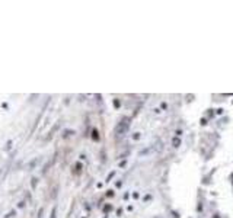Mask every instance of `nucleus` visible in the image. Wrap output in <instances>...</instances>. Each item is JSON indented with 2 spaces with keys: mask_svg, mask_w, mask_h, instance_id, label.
<instances>
[{
  "mask_svg": "<svg viewBox=\"0 0 233 218\" xmlns=\"http://www.w3.org/2000/svg\"><path fill=\"white\" fill-rule=\"evenodd\" d=\"M128 125H130V122H128V119H127V118H125V119H122V121L116 125L115 132H116V134H124V132L128 129Z\"/></svg>",
  "mask_w": 233,
  "mask_h": 218,
  "instance_id": "1",
  "label": "nucleus"
}]
</instances>
